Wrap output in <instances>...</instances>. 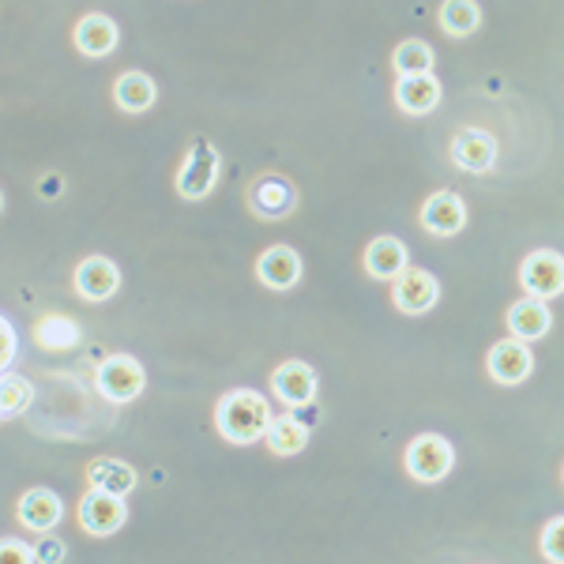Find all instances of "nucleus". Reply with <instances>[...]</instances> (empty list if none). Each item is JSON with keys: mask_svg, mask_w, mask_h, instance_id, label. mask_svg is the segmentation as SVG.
Wrapping results in <instances>:
<instances>
[{"mask_svg": "<svg viewBox=\"0 0 564 564\" xmlns=\"http://www.w3.org/2000/svg\"><path fill=\"white\" fill-rule=\"evenodd\" d=\"M271 422H275V414H271V403L260 395V391H249V388H234L226 391L223 399H218L215 406V430L223 441L238 444H257L268 436Z\"/></svg>", "mask_w": 564, "mask_h": 564, "instance_id": "f257e3e1", "label": "nucleus"}, {"mask_svg": "<svg viewBox=\"0 0 564 564\" xmlns=\"http://www.w3.org/2000/svg\"><path fill=\"white\" fill-rule=\"evenodd\" d=\"M403 467H406V475L414 481H422V486H436V481H444L452 475V467H456V448H452L448 436L422 433L406 444Z\"/></svg>", "mask_w": 564, "mask_h": 564, "instance_id": "f03ea898", "label": "nucleus"}, {"mask_svg": "<svg viewBox=\"0 0 564 564\" xmlns=\"http://www.w3.org/2000/svg\"><path fill=\"white\" fill-rule=\"evenodd\" d=\"M218 170H223V159H218L215 143L196 140L193 148L185 151V162H181V170H177V181H174L177 196L181 199H207L218 185Z\"/></svg>", "mask_w": 564, "mask_h": 564, "instance_id": "7ed1b4c3", "label": "nucleus"}, {"mask_svg": "<svg viewBox=\"0 0 564 564\" xmlns=\"http://www.w3.org/2000/svg\"><path fill=\"white\" fill-rule=\"evenodd\" d=\"M95 384L109 403H132V399H140L143 384H148V372L129 354H113V358L98 361Z\"/></svg>", "mask_w": 564, "mask_h": 564, "instance_id": "20e7f679", "label": "nucleus"}, {"mask_svg": "<svg viewBox=\"0 0 564 564\" xmlns=\"http://www.w3.org/2000/svg\"><path fill=\"white\" fill-rule=\"evenodd\" d=\"M76 516L90 539H109V534H117L124 527V520H129V505H124V497L90 486L87 494L79 497Z\"/></svg>", "mask_w": 564, "mask_h": 564, "instance_id": "39448f33", "label": "nucleus"}, {"mask_svg": "<svg viewBox=\"0 0 564 564\" xmlns=\"http://www.w3.org/2000/svg\"><path fill=\"white\" fill-rule=\"evenodd\" d=\"M520 286L527 297H542L553 302L557 294H564V257L557 249H534L527 252L520 263Z\"/></svg>", "mask_w": 564, "mask_h": 564, "instance_id": "423d86ee", "label": "nucleus"}, {"mask_svg": "<svg viewBox=\"0 0 564 564\" xmlns=\"http://www.w3.org/2000/svg\"><path fill=\"white\" fill-rule=\"evenodd\" d=\"M436 297H441V282H436L433 271H425V268H406L403 275L391 282V302H395L399 313H406V316L430 313L436 305Z\"/></svg>", "mask_w": 564, "mask_h": 564, "instance_id": "0eeeda50", "label": "nucleus"}, {"mask_svg": "<svg viewBox=\"0 0 564 564\" xmlns=\"http://www.w3.org/2000/svg\"><path fill=\"white\" fill-rule=\"evenodd\" d=\"M486 369H489V377H494L497 384L516 388V384H523V380L531 377L534 354H531V347H527L523 339L508 335V339H500V343H494V347H489Z\"/></svg>", "mask_w": 564, "mask_h": 564, "instance_id": "6e6552de", "label": "nucleus"}, {"mask_svg": "<svg viewBox=\"0 0 564 564\" xmlns=\"http://www.w3.org/2000/svg\"><path fill=\"white\" fill-rule=\"evenodd\" d=\"M497 140L494 132L486 129H475V124H467V129H459L452 135V162H456L459 170H467V174H489V170L497 166Z\"/></svg>", "mask_w": 564, "mask_h": 564, "instance_id": "1a4fd4ad", "label": "nucleus"}, {"mask_svg": "<svg viewBox=\"0 0 564 564\" xmlns=\"http://www.w3.org/2000/svg\"><path fill=\"white\" fill-rule=\"evenodd\" d=\"M72 286L84 302H109L121 290V268L109 257H87L72 271Z\"/></svg>", "mask_w": 564, "mask_h": 564, "instance_id": "9d476101", "label": "nucleus"}, {"mask_svg": "<svg viewBox=\"0 0 564 564\" xmlns=\"http://www.w3.org/2000/svg\"><path fill=\"white\" fill-rule=\"evenodd\" d=\"M249 207L252 215L275 223V218H286L297 207V188L282 174H263L249 185Z\"/></svg>", "mask_w": 564, "mask_h": 564, "instance_id": "9b49d317", "label": "nucleus"}, {"mask_svg": "<svg viewBox=\"0 0 564 564\" xmlns=\"http://www.w3.org/2000/svg\"><path fill=\"white\" fill-rule=\"evenodd\" d=\"M467 226V204H463L459 193L452 188H441L425 199L422 207V230L433 234V238H456V234Z\"/></svg>", "mask_w": 564, "mask_h": 564, "instance_id": "f8f14e48", "label": "nucleus"}, {"mask_svg": "<svg viewBox=\"0 0 564 564\" xmlns=\"http://www.w3.org/2000/svg\"><path fill=\"white\" fill-rule=\"evenodd\" d=\"M271 391H275L286 406H313L316 403V369L297 358L282 361V366L271 372Z\"/></svg>", "mask_w": 564, "mask_h": 564, "instance_id": "ddd939ff", "label": "nucleus"}, {"mask_svg": "<svg viewBox=\"0 0 564 564\" xmlns=\"http://www.w3.org/2000/svg\"><path fill=\"white\" fill-rule=\"evenodd\" d=\"M15 516H20V523L26 527V531L50 534L53 527L65 520V500L53 494V489L34 486V489H26V494L20 497V505H15Z\"/></svg>", "mask_w": 564, "mask_h": 564, "instance_id": "4468645a", "label": "nucleus"}, {"mask_svg": "<svg viewBox=\"0 0 564 564\" xmlns=\"http://www.w3.org/2000/svg\"><path fill=\"white\" fill-rule=\"evenodd\" d=\"M302 271H305V263L290 245H271V249H263L257 257V279L268 290L297 286V282H302Z\"/></svg>", "mask_w": 564, "mask_h": 564, "instance_id": "2eb2a0df", "label": "nucleus"}, {"mask_svg": "<svg viewBox=\"0 0 564 564\" xmlns=\"http://www.w3.org/2000/svg\"><path fill=\"white\" fill-rule=\"evenodd\" d=\"M441 79L433 72H417V76H399L395 79V106L411 117H425L441 106Z\"/></svg>", "mask_w": 564, "mask_h": 564, "instance_id": "dca6fc26", "label": "nucleus"}, {"mask_svg": "<svg viewBox=\"0 0 564 564\" xmlns=\"http://www.w3.org/2000/svg\"><path fill=\"white\" fill-rule=\"evenodd\" d=\"M72 42H76V50L84 53V57H109V53L117 50V42H121V31H117V23L109 20L106 12H87L84 20L76 23V31H72Z\"/></svg>", "mask_w": 564, "mask_h": 564, "instance_id": "f3484780", "label": "nucleus"}, {"mask_svg": "<svg viewBox=\"0 0 564 564\" xmlns=\"http://www.w3.org/2000/svg\"><path fill=\"white\" fill-rule=\"evenodd\" d=\"M411 268V252H406V245L399 241V238H377V241H369V249H366V271L372 279H380V282H395L403 271Z\"/></svg>", "mask_w": 564, "mask_h": 564, "instance_id": "a211bd4d", "label": "nucleus"}, {"mask_svg": "<svg viewBox=\"0 0 564 564\" xmlns=\"http://www.w3.org/2000/svg\"><path fill=\"white\" fill-rule=\"evenodd\" d=\"M505 324H508V332H512L516 339L534 343L553 327V313H550V305H545L542 297H523V302H516L512 308H508Z\"/></svg>", "mask_w": 564, "mask_h": 564, "instance_id": "6ab92c4d", "label": "nucleus"}, {"mask_svg": "<svg viewBox=\"0 0 564 564\" xmlns=\"http://www.w3.org/2000/svg\"><path fill=\"white\" fill-rule=\"evenodd\" d=\"M113 102L124 109V113H148V109L159 102V87H154V79L148 72H124V76H117L113 84Z\"/></svg>", "mask_w": 564, "mask_h": 564, "instance_id": "aec40b11", "label": "nucleus"}, {"mask_svg": "<svg viewBox=\"0 0 564 564\" xmlns=\"http://www.w3.org/2000/svg\"><path fill=\"white\" fill-rule=\"evenodd\" d=\"M79 339H84V332H79V324L65 313H45L34 321V343H39L42 350L61 354V350L76 347Z\"/></svg>", "mask_w": 564, "mask_h": 564, "instance_id": "412c9836", "label": "nucleus"}, {"mask_svg": "<svg viewBox=\"0 0 564 564\" xmlns=\"http://www.w3.org/2000/svg\"><path fill=\"white\" fill-rule=\"evenodd\" d=\"M436 23L448 39H470L481 26V8L478 0H441L436 8Z\"/></svg>", "mask_w": 564, "mask_h": 564, "instance_id": "4be33fe9", "label": "nucleus"}, {"mask_svg": "<svg viewBox=\"0 0 564 564\" xmlns=\"http://www.w3.org/2000/svg\"><path fill=\"white\" fill-rule=\"evenodd\" d=\"M87 481L95 489H106V494H117V497H129L135 489V470L129 467L124 459H113V456H102L87 467Z\"/></svg>", "mask_w": 564, "mask_h": 564, "instance_id": "5701e85b", "label": "nucleus"}, {"mask_svg": "<svg viewBox=\"0 0 564 564\" xmlns=\"http://www.w3.org/2000/svg\"><path fill=\"white\" fill-rule=\"evenodd\" d=\"M263 441H268V452H275V456H297L308 444V425L297 414H275Z\"/></svg>", "mask_w": 564, "mask_h": 564, "instance_id": "b1692460", "label": "nucleus"}, {"mask_svg": "<svg viewBox=\"0 0 564 564\" xmlns=\"http://www.w3.org/2000/svg\"><path fill=\"white\" fill-rule=\"evenodd\" d=\"M433 45L422 42V39H406L395 45V53H391V65H395L399 76H417V72H433Z\"/></svg>", "mask_w": 564, "mask_h": 564, "instance_id": "393cba45", "label": "nucleus"}, {"mask_svg": "<svg viewBox=\"0 0 564 564\" xmlns=\"http://www.w3.org/2000/svg\"><path fill=\"white\" fill-rule=\"evenodd\" d=\"M34 403V384L20 372H4L0 377V414L4 417H20L26 406Z\"/></svg>", "mask_w": 564, "mask_h": 564, "instance_id": "a878e982", "label": "nucleus"}, {"mask_svg": "<svg viewBox=\"0 0 564 564\" xmlns=\"http://www.w3.org/2000/svg\"><path fill=\"white\" fill-rule=\"evenodd\" d=\"M542 557L553 561V564H564V516H553L550 523L542 527Z\"/></svg>", "mask_w": 564, "mask_h": 564, "instance_id": "bb28decb", "label": "nucleus"}, {"mask_svg": "<svg viewBox=\"0 0 564 564\" xmlns=\"http://www.w3.org/2000/svg\"><path fill=\"white\" fill-rule=\"evenodd\" d=\"M0 557L15 561V564H34V561H39V545H26L20 539H4V542H0Z\"/></svg>", "mask_w": 564, "mask_h": 564, "instance_id": "cd10ccee", "label": "nucleus"}, {"mask_svg": "<svg viewBox=\"0 0 564 564\" xmlns=\"http://www.w3.org/2000/svg\"><path fill=\"white\" fill-rule=\"evenodd\" d=\"M15 361V327L0 321V366H12Z\"/></svg>", "mask_w": 564, "mask_h": 564, "instance_id": "c85d7f7f", "label": "nucleus"}, {"mask_svg": "<svg viewBox=\"0 0 564 564\" xmlns=\"http://www.w3.org/2000/svg\"><path fill=\"white\" fill-rule=\"evenodd\" d=\"M65 557H68V550L57 539H50V534H45V539L39 542V561H65Z\"/></svg>", "mask_w": 564, "mask_h": 564, "instance_id": "c756f323", "label": "nucleus"}, {"mask_svg": "<svg viewBox=\"0 0 564 564\" xmlns=\"http://www.w3.org/2000/svg\"><path fill=\"white\" fill-rule=\"evenodd\" d=\"M561 478H564V467H561Z\"/></svg>", "mask_w": 564, "mask_h": 564, "instance_id": "7c9ffc66", "label": "nucleus"}]
</instances>
